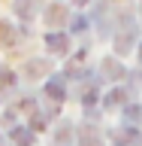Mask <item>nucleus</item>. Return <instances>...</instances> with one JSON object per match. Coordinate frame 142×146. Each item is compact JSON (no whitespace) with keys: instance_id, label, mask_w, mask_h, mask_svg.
<instances>
[{"instance_id":"f257e3e1","label":"nucleus","mask_w":142,"mask_h":146,"mask_svg":"<svg viewBox=\"0 0 142 146\" xmlns=\"http://www.w3.org/2000/svg\"><path fill=\"white\" fill-rule=\"evenodd\" d=\"M133 43H136V25L130 18H124V21H121V31H118V36H115V52L127 55L133 49Z\"/></svg>"},{"instance_id":"f03ea898","label":"nucleus","mask_w":142,"mask_h":146,"mask_svg":"<svg viewBox=\"0 0 142 146\" xmlns=\"http://www.w3.org/2000/svg\"><path fill=\"white\" fill-rule=\"evenodd\" d=\"M9 140L15 146H33V131L30 128H12L9 131Z\"/></svg>"},{"instance_id":"7ed1b4c3","label":"nucleus","mask_w":142,"mask_h":146,"mask_svg":"<svg viewBox=\"0 0 142 146\" xmlns=\"http://www.w3.org/2000/svg\"><path fill=\"white\" fill-rule=\"evenodd\" d=\"M36 9H39V0H15V12H18V18H33L36 15Z\"/></svg>"},{"instance_id":"20e7f679","label":"nucleus","mask_w":142,"mask_h":146,"mask_svg":"<svg viewBox=\"0 0 142 146\" xmlns=\"http://www.w3.org/2000/svg\"><path fill=\"white\" fill-rule=\"evenodd\" d=\"M115 140H118L121 146H124V143H130V146H139V143H142V134L136 131V128H121V131L115 134Z\"/></svg>"},{"instance_id":"39448f33","label":"nucleus","mask_w":142,"mask_h":146,"mask_svg":"<svg viewBox=\"0 0 142 146\" xmlns=\"http://www.w3.org/2000/svg\"><path fill=\"white\" fill-rule=\"evenodd\" d=\"M45 43H48V49H52V52H58V55L67 52V36L58 34V31H52V34L45 36Z\"/></svg>"},{"instance_id":"423d86ee","label":"nucleus","mask_w":142,"mask_h":146,"mask_svg":"<svg viewBox=\"0 0 142 146\" xmlns=\"http://www.w3.org/2000/svg\"><path fill=\"white\" fill-rule=\"evenodd\" d=\"M79 146H103V140H100V134L94 128H82L79 131Z\"/></svg>"},{"instance_id":"0eeeda50","label":"nucleus","mask_w":142,"mask_h":146,"mask_svg":"<svg viewBox=\"0 0 142 146\" xmlns=\"http://www.w3.org/2000/svg\"><path fill=\"white\" fill-rule=\"evenodd\" d=\"M45 94H48L54 104H61L63 100V79H52L48 85H45Z\"/></svg>"},{"instance_id":"6e6552de","label":"nucleus","mask_w":142,"mask_h":146,"mask_svg":"<svg viewBox=\"0 0 142 146\" xmlns=\"http://www.w3.org/2000/svg\"><path fill=\"white\" fill-rule=\"evenodd\" d=\"M45 15H48V21H52V25H61L63 18H67V6H61V3H52Z\"/></svg>"},{"instance_id":"1a4fd4ad","label":"nucleus","mask_w":142,"mask_h":146,"mask_svg":"<svg viewBox=\"0 0 142 146\" xmlns=\"http://www.w3.org/2000/svg\"><path fill=\"white\" fill-rule=\"evenodd\" d=\"M15 85V73H9V70H0V100L6 98V91Z\"/></svg>"},{"instance_id":"9d476101","label":"nucleus","mask_w":142,"mask_h":146,"mask_svg":"<svg viewBox=\"0 0 142 146\" xmlns=\"http://www.w3.org/2000/svg\"><path fill=\"white\" fill-rule=\"evenodd\" d=\"M103 70H106L103 76H109V79H118V76L124 73L121 67H118V61H115V58H106V61H103Z\"/></svg>"},{"instance_id":"9b49d317","label":"nucleus","mask_w":142,"mask_h":146,"mask_svg":"<svg viewBox=\"0 0 142 146\" xmlns=\"http://www.w3.org/2000/svg\"><path fill=\"white\" fill-rule=\"evenodd\" d=\"M127 100V91L124 88H115V91H109V98H106V107H121Z\"/></svg>"},{"instance_id":"f8f14e48","label":"nucleus","mask_w":142,"mask_h":146,"mask_svg":"<svg viewBox=\"0 0 142 146\" xmlns=\"http://www.w3.org/2000/svg\"><path fill=\"white\" fill-rule=\"evenodd\" d=\"M124 116L130 119V122H136V119H139V107H127V110H124Z\"/></svg>"},{"instance_id":"ddd939ff","label":"nucleus","mask_w":142,"mask_h":146,"mask_svg":"<svg viewBox=\"0 0 142 146\" xmlns=\"http://www.w3.org/2000/svg\"><path fill=\"white\" fill-rule=\"evenodd\" d=\"M73 3H79V6H85V3H91V0H73Z\"/></svg>"},{"instance_id":"4468645a","label":"nucleus","mask_w":142,"mask_h":146,"mask_svg":"<svg viewBox=\"0 0 142 146\" xmlns=\"http://www.w3.org/2000/svg\"><path fill=\"white\" fill-rule=\"evenodd\" d=\"M139 61H142V52H139Z\"/></svg>"}]
</instances>
